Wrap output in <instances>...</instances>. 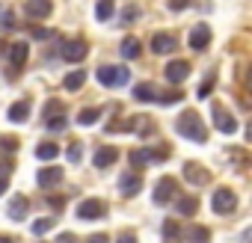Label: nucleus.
<instances>
[{"instance_id": "nucleus-1", "label": "nucleus", "mask_w": 252, "mask_h": 243, "mask_svg": "<svg viewBox=\"0 0 252 243\" xmlns=\"http://www.w3.org/2000/svg\"><path fill=\"white\" fill-rule=\"evenodd\" d=\"M175 131H178V137L193 140V143H205V140H208V131H205V125H202V116H199L196 110H184V113L178 116Z\"/></svg>"}, {"instance_id": "nucleus-2", "label": "nucleus", "mask_w": 252, "mask_h": 243, "mask_svg": "<svg viewBox=\"0 0 252 243\" xmlns=\"http://www.w3.org/2000/svg\"><path fill=\"white\" fill-rule=\"evenodd\" d=\"M95 77H98V83L113 86V89H119V86H125V83L131 80V74H128V68H125V65H101L95 71Z\"/></svg>"}, {"instance_id": "nucleus-3", "label": "nucleus", "mask_w": 252, "mask_h": 243, "mask_svg": "<svg viewBox=\"0 0 252 243\" xmlns=\"http://www.w3.org/2000/svg\"><path fill=\"white\" fill-rule=\"evenodd\" d=\"M60 54H63V60H68V62H80V60H86L89 45H86L83 39H65V42H60Z\"/></svg>"}, {"instance_id": "nucleus-4", "label": "nucleus", "mask_w": 252, "mask_h": 243, "mask_svg": "<svg viewBox=\"0 0 252 243\" xmlns=\"http://www.w3.org/2000/svg\"><path fill=\"white\" fill-rule=\"evenodd\" d=\"M172 199H178V184H175V178L166 175L155 184V205H169Z\"/></svg>"}, {"instance_id": "nucleus-5", "label": "nucleus", "mask_w": 252, "mask_h": 243, "mask_svg": "<svg viewBox=\"0 0 252 243\" xmlns=\"http://www.w3.org/2000/svg\"><path fill=\"white\" fill-rule=\"evenodd\" d=\"M211 208H214L217 213H231V211L237 208V196H234L228 187H220V190L214 193V199H211Z\"/></svg>"}, {"instance_id": "nucleus-6", "label": "nucleus", "mask_w": 252, "mask_h": 243, "mask_svg": "<svg viewBox=\"0 0 252 243\" xmlns=\"http://www.w3.org/2000/svg\"><path fill=\"white\" fill-rule=\"evenodd\" d=\"M214 125H217V131H222V134H234V131H237V119H234L225 107L214 104Z\"/></svg>"}, {"instance_id": "nucleus-7", "label": "nucleus", "mask_w": 252, "mask_h": 243, "mask_svg": "<svg viewBox=\"0 0 252 243\" xmlns=\"http://www.w3.org/2000/svg\"><path fill=\"white\" fill-rule=\"evenodd\" d=\"M51 12H54V3H51V0H24V15L33 18V21H36V18L42 21V18H48Z\"/></svg>"}, {"instance_id": "nucleus-8", "label": "nucleus", "mask_w": 252, "mask_h": 243, "mask_svg": "<svg viewBox=\"0 0 252 243\" xmlns=\"http://www.w3.org/2000/svg\"><path fill=\"white\" fill-rule=\"evenodd\" d=\"M107 213V205L101 202V199H86V202H80V208H77V216L80 219H101Z\"/></svg>"}, {"instance_id": "nucleus-9", "label": "nucleus", "mask_w": 252, "mask_h": 243, "mask_svg": "<svg viewBox=\"0 0 252 243\" xmlns=\"http://www.w3.org/2000/svg\"><path fill=\"white\" fill-rule=\"evenodd\" d=\"M36 184H39L42 190H51V187L63 184V169H57V166H45V169H39Z\"/></svg>"}, {"instance_id": "nucleus-10", "label": "nucleus", "mask_w": 252, "mask_h": 243, "mask_svg": "<svg viewBox=\"0 0 252 243\" xmlns=\"http://www.w3.org/2000/svg\"><path fill=\"white\" fill-rule=\"evenodd\" d=\"M208 45H211V27L208 24H196L190 30V48L193 51H205Z\"/></svg>"}, {"instance_id": "nucleus-11", "label": "nucleus", "mask_w": 252, "mask_h": 243, "mask_svg": "<svg viewBox=\"0 0 252 243\" xmlns=\"http://www.w3.org/2000/svg\"><path fill=\"white\" fill-rule=\"evenodd\" d=\"M184 178H187L190 184H196V187H202V184H208V181H211L208 169H205V166H199V163H184Z\"/></svg>"}, {"instance_id": "nucleus-12", "label": "nucleus", "mask_w": 252, "mask_h": 243, "mask_svg": "<svg viewBox=\"0 0 252 243\" xmlns=\"http://www.w3.org/2000/svg\"><path fill=\"white\" fill-rule=\"evenodd\" d=\"M175 48H178V39L169 36V33H158V36L152 39V51H155V54H172Z\"/></svg>"}, {"instance_id": "nucleus-13", "label": "nucleus", "mask_w": 252, "mask_h": 243, "mask_svg": "<svg viewBox=\"0 0 252 243\" xmlns=\"http://www.w3.org/2000/svg\"><path fill=\"white\" fill-rule=\"evenodd\" d=\"M187 74H190V62H184V60H175V62L166 65V80L169 83H181Z\"/></svg>"}, {"instance_id": "nucleus-14", "label": "nucleus", "mask_w": 252, "mask_h": 243, "mask_svg": "<svg viewBox=\"0 0 252 243\" xmlns=\"http://www.w3.org/2000/svg\"><path fill=\"white\" fill-rule=\"evenodd\" d=\"M160 234H163V243H181V225L175 219H163Z\"/></svg>"}, {"instance_id": "nucleus-15", "label": "nucleus", "mask_w": 252, "mask_h": 243, "mask_svg": "<svg viewBox=\"0 0 252 243\" xmlns=\"http://www.w3.org/2000/svg\"><path fill=\"white\" fill-rule=\"evenodd\" d=\"M116 157H119V154H116V149H107V146H104V149H98V152H95L92 163H95L98 169H107V166H113V163H116Z\"/></svg>"}, {"instance_id": "nucleus-16", "label": "nucleus", "mask_w": 252, "mask_h": 243, "mask_svg": "<svg viewBox=\"0 0 252 243\" xmlns=\"http://www.w3.org/2000/svg\"><path fill=\"white\" fill-rule=\"evenodd\" d=\"M140 190H143L140 175H122V196H137Z\"/></svg>"}, {"instance_id": "nucleus-17", "label": "nucleus", "mask_w": 252, "mask_h": 243, "mask_svg": "<svg viewBox=\"0 0 252 243\" xmlns=\"http://www.w3.org/2000/svg\"><path fill=\"white\" fill-rule=\"evenodd\" d=\"M175 211H178L181 216H193V213L199 211V199H196V196H181V199L175 202Z\"/></svg>"}, {"instance_id": "nucleus-18", "label": "nucleus", "mask_w": 252, "mask_h": 243, "mask_svg": "<svg viewBox=\"0 0 252 243\" xmlns=\"http://www.w3.org/2000/svg\"><path fill=\"white\" fill-rule=\"evenodd\" d=\"M9 62H12L15 68H21V65L27 62V42H15V45L9 48Z\"/></svg>"}, {"instance_id": "nucleus-19", "label": "nucleus", "mask_w": 252, "mask_h": 243, "mask_svg": "<svg viewBox=\"0 0 252 243\" xmlns=\"http://www.w3.org/2000/svg\"><path fill=\"white\" fill-rule=\"evenodd\" d=\"M6 116H9V122H27V119H30V104H27V101H18V104L9 107Z\"/></svg>"}, {"instance_id": "nucleus-20", "label": "nucleus", "mask_w": 252, "mask_h": 243, "mask_svg": "<svg viewBox=\"0 0 252 243\" xmlns=\"http://www.w3.org/2000/svg\"><path fill=\"white\" fill-rule=\"evenodd\" d=\"M27 211H30V205H27L24 196H15V199L9 202V216H12V219H24Z\"/></svg>"}, {"instance_id": "nucleus-21", "label": "nucleus", "mask_w": 252, "mask_h": 243, "mask_svg": "<svg viewBox=\"0 0 252 243\" xmlns=\"http://www.w3.org/2000/svg\"><path fill=\"white\" fill-rule=\"evenodd\" d=\"M140 51H143V48H140V42H137V39H131V36L122 42V57H125V60H137V57H140Z\"/></svg>"}, {"instance_id": "nucleus-22", "label": "nucleus", "mask_w": 252, "mask_h": 243, "mask_svg": "<svg viewBox=\"0 0 252 243\" xmlns=\"http://www.w3.org/2000/svg\"><path fill=\"white\" fill-rule=\"evenodd\" d=\"M134 98L137 101H155L158 98V89L152 83H140V86H134Z\"/></svg>"}, {"instance_id": "nucleus-23", "label": "nucleus", "mask_w": 252, "mask_h": 243, "mask_svg": "<svg viewBox=\"0 0 252 243\" xmlns=\"http://www.w3.org/2000/svg\"><path fill=\"white\" fill-rule=\"evenodd\" d=\"M113 15H116L113 0H98V6H95V18H98V21H110Z\"/></svg>"}, {"instance_id": "nucleus-24", "label": "nucleus", "mask_w": 252, "mask_h": 243, "mask_svg": "<svg viewBox=\"0 0 252 243\" xmlns=\"http://www.w3.org/2000/svg\"><path fill=\"white\" fill-rule=\"evenodd\" d=\"M60 154V146H54V143H42V146H36V157L39 160H54Z\"/></svg>"}, {"instance_id": "nucleus-25", "label": "nucleus", "mask_w": 252, "mask_h": 243, "mask_svg": "<svg viewBox=\"0 0 252 243\" xmlns=\"http://www.w3.org/2000/svg\"><path fill=\"white\" fill-rule=\"evenodd\" d=\"M83 80H86V71H71L63 83H65V89H68V92H77V89L83 86Z\"/></svg>"}, {"instance_id": "nucleus-26", "label": "nucleus", "mask_w": 252, "mask_h": 243, "mask_svg": "<svg viewBox=\"0 0 252 243\" xmlns=\"http://www.w3.org/2000/svg\"><path fill=\"white\" fill-rule=\"evenodd\" d=\"M187 240H190V243H211V231L202 228V225H193L190 234H187Z\"/></svg>"}, {"instance_id": "nucleus-27", "label": "nucleus", "mask_w": 252, "mask_h": 243, "mask_svg": "<svg viewBox=\"0 0 252 243\" xmlns=\"http://www.w3.org/2000/svg\"><path fill=\"white\" fill-rule=\"evenodd\" d=\"M101 119V110H95V107H89V110H80L77 113V122L86 128V125H95V122Z\"/></svg>"}, {"instance_id": "nucleus-28", "label": "nucleus", "mask_w": 252, "mask_h": 243, "mask_svg": "<svg viewBox=\"0 0 252 243\" xmlns=\"http://www.w3.org/2000/svg\"><path fill=\"white\" fill-rule=\"evenodd\" d=\"M152 163V149H137L131 152V166H146Z\"/></svg>"}, {"instance_id": "nucleus-29", "label": "nucleus", "mask_w": 252, "mask_h": 243, "mask_svg": "<svg viewBox=\"0 0 252 243\" xmlns=\"http://www.w3.org/2000/svg\"><path fill=\"white\" fill-rule=\"evenodd\" d=\"M51 228H54V219H51V216H42V219H36V222L30 225V231H33L36 237H42V234H48Z\"/></svg>"}, {"instance_id": "nucleus-30", "label": "nucleus", "mask_w": 252, "mask_h": 243, "mask_svg": "<svg viewBox=\"0 0 252 243\" xmlns=\"http://www.w3.org/2000/svg\"><path fill=\"white\" fill-rule=\"evenodd\" d=\"M155 101H160L163 107H169V104L184 101V92H158V98H155Z\"/></svg>"}, {"instance_id": "nucleus-31", "label": "nucleus", "mask_w": 252, "mask_h": 243, "mask_svg": "<svg viewBox=\"0 0 252 243\" xmlns=\"http://www.w3.org/2000/svg\"><path fill=\"white\" fill-rule=\"evenodd\" d=\"M9 27H15V15L6 6H0V30H9Z\"/></svg>"}, {"instance_id": "nucleus-32", "label": "nucleus", "mask_w": 252, "mask_h": 243, "mask_svg": "<svg viewBox=\"0 0 252 243\" xmlns=\"http://www.w3.org/2000/svg\"><path fill=\"white\" fill-rule=\"evenodd\" d=\"M68 128V119L65 116H54V119H48V131H65Z\"/></svg>"}, {"instance_id": "nucleus-33", "label": "nucleus", "mask_w": 252, "mask_h": 243, "mask_svg": "<svg viewBox=\"0 0 252 243\" xmlns=\"http://www.w3.org/2000/svg\"><path fill=\"white\" fill-rule=\"evenodd\" d=\"M45 116H48V119H54V116H65V110H63V104H60V101H48Z\"/></svg>"}, {"instance_id": "nucleus-34", "label": "nucleus", "mask_w": 252, "mask_h": 243, "mask_svg": "<svg viewBox=\"0 0 252 243\" xmlns=\"http://www.w3.org/2000/svg\"><path fill=\"white\" fill-rule=\"evenodd\" d=\"M211 92H214V71H211V74H208V80H205V83L199 86V98L205 101V98H208Z\"/></svg>"}, {"instance_id": "nucleus-35", "label": "nucleus", "mask_w": 252, "mask_h": 243, "mask_svg": "<svg viewBox=\"0 0 252 243\" xmlns=\"http://www.w3.org/2000/svg\"><path fill=\"white\" fill-rule=\"evenodd\" d=\"M80 152H83L80 143H71V146H68V160H71V163H80Z\"/></svg>"}, {"instance_id": "nucleus-36", "label": "nucleus", "mask_w": 252, "mask_h": 243, "mask_svg": "<svg viewBox=\"0 0 252 243\" xmlns=\"http://www.w3.org/2000/svg\"><path fill=\"white\" fill-rule=\"evenodd\" d=\"M190 3H193V0H169V3H166V6H169L172 12H181V9H187Z\"/></svg>"}, {"instance_id": "nucleus-37", "label": "nucleus", "mask_w": 252, "mask_h": 243, "mask_svg": "<svg viewBox=\"0 0 252 243\" xmlns=\"http://www.w3.org/2000/svg\"><path fill=\"white\" fill-rule=\"evenodd\" d=\"M48 205H51L54 211H63V208H65V199H60V196H51V199H48Z\"/></svg>"}, {"instance_id": "nucleus-38", "label": "nucleus", "mask_w": 252, "mask_h": 243, "mask_svg": "<svg viewBox=\"0 0 252 243\" xmlns=\"http://www.w3.org/2000/svg\"><path fill=\"white\" fill-rule=\"evenodd\" d=\"M137 15H140V12H137V6H128V9H125V15H122V21L128 24V21H134Z\"/></svg>"}, {"instance_id": "nucleus-39", "label": "nucleus", "mask_w": 252, "mask_h": 243, "mask_svg": "<svg viewBox=\"0 0 252 243\" xmlns=\"http://www.w3.org/2000/svg\"><path fill=\"white\" fill-rule=\"evenodd\" d=\"M0 146H3V149H9V152H15V149H18V140H12V137H3V140H0Z\"/></svg>"}, {"instance_id": "nucleus-40", "label": "nucleus", "mask_w": 252, "mask_h": 243, "mask_svg": "<svg viewBox=\"0 0 252 243\" xmlns=\"http://www.w3.org/2000/svg\"><path fill=\"white\" fill-rule=\"evenodd\" d=\"M116 243H137V237H134V234H131V231H122V234H119V240H116Z\"/></svg>"}, {"instance_id": "nucleus-41", "label": "nucleus", "mask_w": 252, "mask_h": 243, "mask_svg": "<svg viewBox=\"0 0 252 243\" xmlns=\"http://www.w3.org/2000/svg\"><path fill=\"white\" fill-rule=\"evenodd\" d=\"M51 36V30H45V27H36L33 30V39H48Z\"/></svg>"}, {"instance_id": "nucleus-42", "label": "nucleus", "mask_w": 252, "mask_h": 243, "mask_svg": "<svg viewBox=\"0 0 252 243\" xmlns=\"http://www.w3.org/2000/svg\"><path fill=\"white\" fill-rule=\"evenodd\" d=\"M86 243H110V237H107V234H92Z\"/></svg>"}, {"instance_id": "nucleus-43", "label": "nucleus", "mask_w": 252, "mask_h": 243, "mask_svg": "<svg viewBox=\"0 0 252 243\" xmlns=\"http://www.w3.org/2000/svg\"><path fill=\"white\" fill-rule=\"evenodd\" d=\"M57 243H74V234H68V231H65V234H60V240H57Z\"/></svg>"}, {"instance_id": "nucleus-44", "label": "nucleus", "mask_w": 252, "mask_h": 243, "mask_svg": "<svg viewBox=\"0 0 252 243\" xmlns=\"http://www.w3.org/2000/svg\"><path fill=\"white\" fill-rule=\"evenodd\" d=\"M6 187H9V181H6V175H0V196L6 193Z\"/></svg>"}, {"instance_id": "nucleus-45", "label": "nucleus", "mask_w": 252, "mask_h": 243, "mask_svg": "<svg viewBox=\"0 0 252 243\" xmlns=\"http://www.w3.org/2000/svg\"><path fill=\"white\" fill-rule=\"evenodd\" d=\"M0 243H12V237H0Z\"/></svg>"}]
</instances>
